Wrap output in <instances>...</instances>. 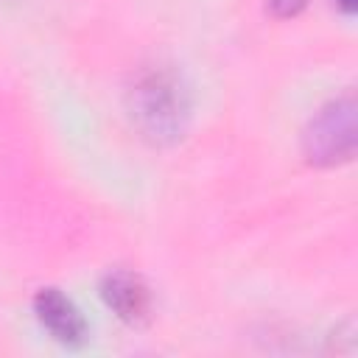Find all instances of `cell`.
<instances>
[{"mask_svg": "<svg viewBox=\"0 0 358 358\" xmlns=\"http://www.w3.org/2000/svg\"><path fill=\"white\" fill-rule=\"evenodd\" d=\"M126 106L137 131L157 143H173L185 134L190 120V95L179 73L162 64H151L134 73L126 90Z\"/></svg>", "mask_w": 358, "mask_h": 358, "instance_id": "1", "label": "cell"}, {"mask_svg": "<svg viewBox=\"0 0 358 358\" xmlns=\"http://www.w3.org/2000/svg\"><path fill=\"white\" fill-rule=\"evenodd\" d=\"M302 151L313 165L347 162L355 154V95L344 92L324 103L302 134Z\"/></svg>", "mask_w": 358, "mask_h": 358, "instance_id": "2", "label": "cell"}, {"mask_svg": "<svg viewBox=\"0 0 358 358\" xmlns=\"http://www.w3.org/2000/svg\"><path fill=\"white\" fill-rule=\"evenodd\" d=\"M34 313L56 341L67 347H81L87 341V322L81 310L59 288H39L34 296Z\"/></svg>", "mask_w": 358, "mask_h": 358, "instance_id": "3", "label": "cell"}, {"mask_svg": "<svg viewBox=\"0 0 358 358\" xmlns=\"http://www.w3.org/2000/svg\"><path fill=\"white\" fill-rule=\"evenodd\" d=\"M101 296L126 324H143L151 319V291L134 271L115 268L101 280Z\"/></svg>", "mask_w": 358, "mask_h": 358, "instance_id": "4", "label": "cell"}, {"mask_svg": "<svg viewBox=\"0 0 358 358\" xmlns=\"http://www.w3.org/2000/svg\"><path fill=\"white\" fill-rule=\"evenodd\" d=\"M305 6H308V0H266V8H268L274 17H280V20L296 17Z\"/></svg>", "mask_w": 358, "mask_h": 358, "instance_id": "5", "label": "cell"}, {"mask_svg": "<svg viewBox=\"0 0 358 358\" xmlns=\"http://www.w3.org/2000/svg\"><path fill=\"white\" fill-rule=\"evenodd\" d=\"M336 6L344 11V14H352L358 8V0H336Z\"/></svg>", "mask_w": 358, "mask_h": 358, "instance_id": "6", "label": "cell"}]
</instances>
